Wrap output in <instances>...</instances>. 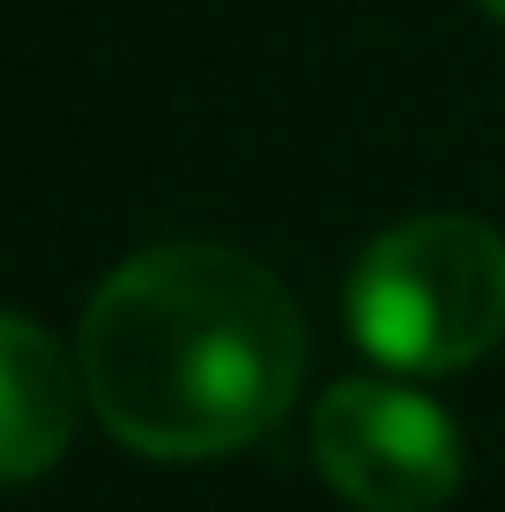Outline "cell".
Masks as SVG:
<instances>
[{
    "label": "cell",
    "mask_w": 505,
    "mask_h": 512,
    "mask_svg": "<svg viewBox=\"0 0 505 512\" xmlns=\"http://www.w3.org/2000/svg\"><path fill=\"white\" fill-rule=\"evenodd\" d=\"M82 401L149 461H216L260 438L305 379L290 290L231 245H149L97 282L75 334Z\"/></svg>",
    "instance_id": "obj_1"
},
{
    "label": "cell",
    "mask_w": 505,
    "mask_h": 512,
    "mask_svg": "<svg viewBox=\"0 0 505 512\" xmlns=\"http://www.w3.org/2000/svg\"><path fill=\"white\" fill-rule=\"evenodd\" d=\"M350 334L394 372H461L505 342V238L476 216H409L350 268Z\"/></svg>",
    "instance_id": "obj_2"
},
{
    "label": "cell",
    "mask_w": 505,
    "mask_h": 512,
    "mask_svg": "<svg viewBox=\"0 0 505 512\" xmlns=\"http://www.w3.org/2000/svg\"><path fill=\"white\" fill-rule=\"evenodd\" d=\"M312 468L357 512H439L461 490V438L409 386L335 379L312 409Z\"/></svg>",
    "instance_id": "obj_3"
},
{
    "label": "cell",
    "mask_w": 505,
    "mask_h": 512,
    "mask_svg": "<svg viewBox=\"0 0 505 512\" xmlns=\"http://www.w3.org/2000/svg\"><path fill=\"white\" fill-rule=\"evenodd\" d=\"M75 394L82 364H67V349L38 320L0 312V483H30L67 453Z\"/></svg>",
    "instance_id": "obj_4"
},
{
    "label": "cell",
    "mask_w": 505,
    "mask_h": 512,
    "mask_svg": "<svg viewBox=\"0 0 505 512\" xmlns=\"http://www.w3.org/2000/svg\"><path fill=\"white\" fill-rule=\"evenodd\" d=\"M483 8H498V15H505V0H483Z\"/></svg>",
    "instance_id": "obj_5"
}]
</instances>
